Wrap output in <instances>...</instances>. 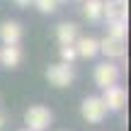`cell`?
Returning <instances> with one entry per match:
<instances>
[{"instance_id": "3957f363", "label": "cell", "mask_w": 131, "mask_h": 131, "mask_svg": "<svg viewBox=\"0 0 131 131\" xmlns=\"http://www.w3.org/2000/svg\"><path fill=\"white\" fill-rule=\"evenodd\" d=\"M80 114H83V119L88 124H102L109 112H107V107H104L102 97L90 95V97H85L83 102H80Z\"/></svg>"}, {"instance_id": "52a82bcc", "label": "cell", "mask_w": 131, "mask_h": 131, "mask_svg": "<svg viewBox=\"0 0 131 131\" xmlns=\"http://www.w3.org/2000/svg\"><path fill=\"white\" fill-rule=\"evenodd\" d=\"M129 15V0H104L102 17H107V22H126Z\"/></svg>"}, {"instance_id": "ac0fdd59", "label": "cell", "mask_w": 131, "mask_h": 131, "mask_svg": "<svg viewBox=\"0 0 131 131\" xmlns=\"http://www.w3.org/2000/svg\"><path fill=\"white\" fill-rule=\"evenodd\" d=\"M56 3H66V0H56Z\"/></svg>"}, {"instance_id": "6da1fadb", "label": "cell", "mask_w": 131, "mask_h": 131, "mask_svg": "<svg viewBox=\"0 0 131 131\" xmlns=\"http://www.w3.org/2000/svg\"><path fill=\"white\" fill-rule=\"evenodd\" d=\"M24 124L29 131H49V126L53 124V112L46 104H32L24 109Z\"/></svg>"}, {"instance_id": "9c48e42d", "label": "cell", "mask_w": 131, "mask_h": 131, "mask_svg": "<svg viewBox=\"0 0 131 131\" xmlns=\"http://www.w3.org/2000/svg\"><path fill=\"white\" fill-rule=\"evenodd\" d=\"M22 34H24V29L17 19H5L0 24V41L3 44H19L22 41Z\"/></svg>"}, {"instance_id": "ba28073f", "label": "cell", "mask_w": 131, "mask_h": 131, "mask_svg": "<svg viewBox=\"0 0 131 131\" xmlns=\"http://www.w3.org/2000/svg\"><path fill=\"white\" fill-rule=\"evenodd\" d=\"M24 53H22V46L19 44H3L0 46V66L5 68H17L22 63Z\"/></svg>"}, {"instance_id": "e0dca14e", "label": "cell", "mask_w": 131, "mask_h": 131, "mask_svg": "<svg viewBox=\"0 0 131 131\" xmlns=\"http://www.w3.org/2000/svg\"><path fill=\"white\" fill-rule=\"evenodd\" d=\"M15 5H19V7H29L32 0H15Z\"/></svg>"}, {"instance_id": "5b68a950", "label": "cell", "mask_w": 131, "mask_h": 131, "mask_svg": "<svg viewBox=\"0 0 131 131\" xmlns=\"http://www.w3.org/2000/svg\"><path fill=\"white\" fill-rule=\"evenodd\" d=\"M100 97H102L107 112H122V109L126 107L129 95H126V90H124L122 85H109V88L102 90V95H100Z\"/></svg>"}, {"instance_id": "9a60e30c", "label": "cell", "mask_w": 131, "mask_h": 131, "mask_svg": "<svg viewBox=\"0 0 131 131\" xmlns=\"http://www.w3.org/2000/svg\"><path fill=\"white\" fill-rule=\"evenodd\" d=\"M58 53H61V63H70V66H73V61L78 58L75 46H61V49H58Z\"/></svg>"}, {"instance_id": "5bb4252c", "label": "cell", "mask_w": 131, "mask_h": 131, "mask_svg": "<svg viewBox=\"0 0 131 131\" xmlns=\"http://www.w3.org/2000/svg\"><path fill=\"white\" fill-rule=\"evenodd\" d=\"M32 5H34L41 15H51V12H56V7H58L56 0H32Z\"/></svg>"}, {"instance_id": "8992f818", "label": "cell", "mask_w": 131, "mask_h": 131, "mask_svg": "<svg viewBox=\"0 0 131 131\" xmlns=\"http://www.w3.org/2000/svg\"><path fill=\"white\" fill-rule=\"evenodd\" d=\"M100 53H104L107 61H114V58H124L126 56V41L124 39H114V37H104L100 39Z\"/></svg>"}, {"instance_id": "4fadbf2b", "label": "cell", "mask_w": 131, "mask_h": 131, "mask_svg": "<svg viewBox=\"0 0 131 131\" xmlns=\"http://www.w3.org/2000/svg\"><path fill=\"white\" fill-rule=\"evenodd\" d=\"M107 34L114 37V39H124V41H126L129 27H126V22H109L107 24Z\"/></svg>"}, {"instance_id": "7a4b0ae2", "label": "cell", "mask_w": 131, "mask_h": 131, "mask_svg": "<svg viewBox=\"0 0 131 131\" xmlns=\"http://www.w3.org/2000/svg\"><path fill=\"white\" fill-rule=\"evenodd\" d=\"M119 78H122V68H119L114 61H100L97 66L92 68V80H95V85L97 88H109V85H117L119 83Z\"/></svg>"}, {"instance_id": "277c9868", "label": "cell", "mask_w": 131, "mask_h": 131, "mask_svg": "<svg viewBox=\"0 0 131 131\" xmlns=\"http://www.w3.org/2000/svg\"><path fill=\"white\" fill-rule=\"evenodd\" d=\"M46 80L53 85V88H68V85H73L75 80V70L70 63H53L46 68Z\"/></svg>"}, {"instance_id": "30bf717a", "label": "cell", "mask_w": 131, "mask_h": 131, "mask_svg": "<svg viewBox=\"0 0 131 131\" xmlns=\"http://www.w3.org/2000/svg\"><path fill=\"white\" fill-rule=\"evenodd\" d=\"M73 46H75L78 58H95L100 53V39H95V37H78Z\"/></svg>"}, {"instance_id": "7c38bea8", "label": "cell", "mask_w": 131, "mask_h": 131, "mask_svg": "<svg viewBox=\"0 0 131 131\" xmlns=\"http://www.w3.org/2000/svg\"><path fill=\"white\" fill-rule=\"evenodd\" d=\"M102 10H104V0H85L83 3V15L90 22H100L102 19Z\"/></svg>"}, {"instance_id": "2e32d148", "label": "cell", "mask_w": 131, "mask_h": 131, "mask_svg": "<svg viewBox=\"0 0 131 131\" xmlns=\"http://www.w3.org/2000/svg\"><path fill=\"white\" fill-rule=\"evenodd\" d=\"M10 122V117H7V112H3V109H0V131L5 129V124Z\"/></svg>"}, {"instance_id": "d6986e66", "label": "cell", "mask_w": 131, "mask_h": 131, "mask_svg": "<svg viewBox=\"0 0 131 131\" xmlns=\"http://www.w3.org/2000/svg\"><path fill=\"white\" fill-rule=\"evenodd\" d=\"M19 131H29V129H19Z\"/></svg>"}, {"instance_id": "8fae6325", "label": "cell", "mask_w": 131, "mask_h": 131, "mask_svg": "<svg viewBox=\"0 0 131 131\" xmlns=\"http://www.w3.org/2000/svg\"><path fill=\"white\" fill-rule=\"evenodd\" d=\"M78 37H80L78 24H73V22H61V24H56V41H58V46H73Z\"/></svg>"}]
</instances>
